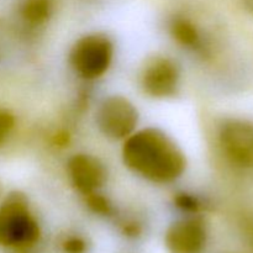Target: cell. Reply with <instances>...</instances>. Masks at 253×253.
I'll list each match as a JSON object with an SVG mask.
<instances>
[{
    "label": "cell",
    "instance_id": "6da1fadb",
    "mask_svg": "<svg viewBox=\"0 0 253 253\" xmlns=\"http://www.w3.org/2000/svg\"><path fill=\"white\" fill-rule=\"evenodd\" d=\"M123 158L126 167L153 183L174 182L185 169V157L174 141L160 128L135 131L125 138Z\"/></svg>",
    "mask_w": 253,
    "mask_h": 253
},
{
    "label": "cell",
    "instance_id": "7a4b0ae2",
    "mask_svg": "<svg viewBox=\"0 0 253 253\" xmlns=\"http://www.w3.org/2000/svg\"><path fill=\"white\" fill-rule=\"evenodd\" d=\"M40 237V227L30 212L26 198L10 194L0 207V245L9 249H26Z\"/></svg>",
    "mask_w": 253,
    "mask_h": 253
},
{
    "label": "cell",
    "instance_id": "3957f363",
    "mask_svg": "<svg viewBox=\"0 0 253 253\" xmlns=\"http://www.w3.org/2000/svg\"><path fill=\"white\" fill-rule=\"evenodd\" d=\"M114 44L108 36L91 34L81 37L72 47L69 62L79 77L96 79L105 74L113 62Z\"/></svg>",
    "mask_w": 253,
    "mask_h": 253
},
{
    "label": "cell",
    "instance_id": "277c9868",
    "mask_svg": "<svg viewBox=\"0 0 253 253\" xmlns=\"http://www.w3.org/2000/svg\"><path fill=\"white\" fill-rule=\"evenodd\" d=\"M138 123V113L127 98L111 95L101 101L96 124L101 132L113 140H125L132 135Z\"/></svg>",
    "mask_w": 253,
    "mask_h": 253
},
{
    "label": "cell",
    "instance_id": "5b68a950",
    "mask_svg": "<svg viewBox=\"0 0 253 253\" xmlns=\"http://www.w3.org/2000/svg\"><path fill=\"white\" fill-rule=\"evenodd\" d=\"M219 141L230 162L242 168H253V124L245 120H227L222 124Z\"/></svg>",
    "mask_w": 253,
    "mask_h": 253
},
{
    "label": "cell",
    "instance_id": "8992f818",
    "mask_svg": "<svg viewBox=\"0 0 253 253\" xmlns=\"http://www.w3.org/2000/svg\"><path fill=\"white\" fill-rule=\"evenodd\" d=\"M179 77V68L174 61L168 57H156L143 68L141 85L152 98H169L177 93Z\"/></svg>",
    "mask_w": 253,
    "mask_h": 253
},
{
    "label": "cell",
    "instance_id": "52a82bcc",
    "mask_svg": "<svg viewBox=\"0 0 253 253\" xmlns=\"http://www.w3.org/2000/svg\"><path fill=\"white\" fill-rule=\"evenodd\" d=\"M165 241L170 253H202L207 244V230L199 219L179 220L168 227Z\"/></svg>",
    "mask_w": 253,
    "mask_h": 253
},
{
    "label": "cell",
    "instance_id": "ba28073f",
    "mask_svg": "<svg viewBox=\"0 0 253 253\" xmlns=\"http://www.w3.org/2000/svg\"><path fill=\"white\" fill-rule=\"evenodd\" d=\"M68 173L74 187L84 195L98 192L108 177L105 166L96 157L85 153L74 155L69 160Z\"/></svg>",
    "mask_w": 253,
    "mask_h": 253
},
{
    "label": "cell",
    "instance_id": "9c48e42d",
    "mask_svg": "<svg viewBox=\"0 0 253 253\" xmlns=\"http://www.w3.org/2000/svg\"><path fill=\"white\" fill-rule=\"evenodd\" d=\"M169 30L173 39L183 47L195 49L202 46V35L190 20L184 17H175L170 22Z\"/></svg>",
    "mask_w": 253,
    "mask_h": 253
},
{
    "label": "cell",
    "instance_id": "30bf717a",
    "mask_svg": "<svg viewBox=\"0 0 253 253\" xmlns=\"http://www.w3.org/2000/svg\"><path fill=\"white\" fill-rule=\"evenodd\" d=\"M53 11L52 0H25L21 7V15L31 26L43 25L51 17Z\"/></svg>",
    "mask_w": 253,
    "mask_h": 253
},
{
    "label": "cell",
    "instance_id": "8fae6325",
    "mask_svg": "<svg viewBox=\"0 0 253 253\" xmlns=\"http://www.w3.org/2000/svg\"><path fill=\"white\" fill-rule=\"evenodd\" d=\"M174 203L177 208L187 212H197L200 208V203L198 198L188 193H180L174 198Z\"/></svg>",
    "mask_w": 253,
    "mask_h": 253
},
{
    "label": "cell",
    "instance_id": "7c38bea8",
    "mask_svg": "<svg viewBox=\"0 0 253 253\" xmlns=\"http://www.w3.org/2000/svg\"><path fill=\"white\" fill-rule=\"evenodd\" d=\"M86 203H88V207L93 210L94 212H98L101 215H108L111 211V205L108 202V199H105L104 197H101L100 194H98V192L93 193V194L86 195Z\"/></svg>",
    "mask_w": 253,
    "mask_h": 253
},
{
    "label": "cell",
    "instance_id": "4fadbf2b",
    "mask_svg": "<svg viewBox=\"0 0 253 253\" xmlns=\"http://www.w3.org/2000/svg\"><path fill=\"white\" fill-rule=\"evenodd\" d=\"M14 124L15 119L12 114H10L5 109H0V145L4 142L5 138L11 132Z\"/></svg>",
    "mask_w": 253,
    "mask_h": 253
},
{
    "label": "cell",
    "instance_id": "5bb4252c",
    "mask_svg": "<svg viewBox=\"0 0 253 253\" xmlns=\"http://www.w3.org/2000/svg\"><path fill=\"white\" fill-rule=\"evenodd\" d=\"M64 250L68 253H82L85 250V244L79 237H71L64 242Z\"/></svg>",
    "mask_w": 253,
    "mask_h": 253
},
{
    "label": "cell",
    "instance_id": "9a60e30c",
    "mask_svg": "<svg viewBox=\"0 0 253 253\" xmlns=\"http://www.w3.org/2000/svg\"><path fill=\"white\" fill-rule=\"evenodd\" d=\"M245 5H246L247 10H249L250 14L253 16V0H245Z\"/></svg>",
    "mask_w": 253,
    "mask_h": 253
}]
</instances>
